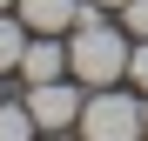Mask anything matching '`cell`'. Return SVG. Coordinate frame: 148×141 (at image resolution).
Wrapping results in <instances>:
<instances>
[{
	"label": "cell",
	"instance_id": "2",
	"mask_svg": "<svg viewBox=\"0 0 148 141\" xmlns=\"http://www.w3.org/2000/svg\"><path fill=\"white\" fill-rule=\"evenodd\" d=\"M74 134H88V141H135L141 134V94L121 87V81L114 87H88Z\"/></svg>",
	"mask_w": 148,
	"mask_h": 141
},
{
	"label": "cell",
	"instance_id": "9",
	"mask_svg": "<svg viewBox=\"0 0 148 141\" xmlns=\"http://www.w3.org/2000/svg\"><path fill=\"white\" fill-rule=\"evenodd\" d=\"M121 27H128V34H135V40H141V34H148V0H128V7H121Z\"/></svg>",
	"mask_w": 148,
	"mask_h": 141
},
{
	"label": "cell",
	"instance_id": "10",
	"mask_svg": "<svg viewBox=\"0 0 148 141\" xmlns=\"http://www.w3.org/2000/svg\"><path fill=\"white\" fill-rule=\"evenodd\" d=\"M94 7H108V14H121V7H128V0H94Z\"/></svg>",
	"mask_w": 148,
	"mask_h": 141
},
{
	"label": "cell",
	"instance_id": "6",
	"mask_svg": "<svg viewBox=\"0 0 148 141\" xmlns=\"http://www.w3.org/2000/svg\"><path fill=\"white\" fill-rule=\"evenodd\" d=\"M20 47H27V20L7 7V14H0V74H14V67H20Z\"/></svg>",
	"mask_w": 148,
	"mask_h": 141
},
{
	"label": "cell",
	"instance_id": "3",
	"mask_svg": "<svg viewBox=\"0 0 148 141\" xmlns=\"http://www.w3.org/2000/svg\"><path fill=\"white\" fill-rule=\"evenodd\" d=\"M81 101H88V87L74 81V74H61V81H34V87H27V108H34V128H40V134H74Z\"/></svg>",
	"mask_w": 148,
	"mask_h": 141
},
{
	"label": "cell",
	"instance_id": "7",
	"mask_svg": "<svg viewBox=\"0 0 148 141\" xmlns=\"http://www.w3.org/2000/svg\"><path fill=\"white\" fill-rule=\"evenodd\" d=\"M27 134H40L34 128V108L27 101H0V141H27Z\"/></svg>",
	"mask_w": 148,
	"mask_h": 141
},
{
	"label": "cell",
	"instance_id": "11",
	"mask_svg": "<svg viewBox=\"0 0 148 141\" xmlns=\"http://www.w3.org/2000/svg\"><path fill=\"white\" fill-rule=\"evenodd\" d=\"M141 134H148V94H141Z\"/></svg>",
	"mask_w": 148,
	"mask_h": 141
},
{
	"label": "cell",
	"instance_id": "12",
	"mask_svg": "<svg viewBox=\"0 0 148 141\" xmlns=\"http://www.w3.org/2000/svg\"><path fill=\"white\" fill-rule=\"evenodd\" d=\"M7 7H14V0H0V14H7Z\"/></svg>",
	"mask_w": 148,
	"mask_h": 141
},
{
	"label": "cell",
	"instance_id": "4",
	"mask_svg": "<svg viewBox=\"0 0 148 141\" xmlns=\"http://www.w3.org/2000/svg\"><path fill=\"white\" fill-rule=\"evenodd\" d=\"M20 81H61L67 74V34H27V47H20V67H14Z\"/></svg>",
	"mask_w": 148,
	"mask_h": 141
},
{
	"label": "cell",
	"instance_id": "8",
	"mask_svg": "<svg viewBox=\"0 0 148 141\" xmlns=\"http://www.w3.org/2000/svg\"><path fill=\"white\" fill-rule=\"evenodd\" d=\"M128 87H135V94H148V34L128 47Z\"/></svg>",
	"mask_w": 148,
	"mask_h": 141
},
{
	"label": "cell",
	"instance_id": "1",
	"mask_svg": "<svg viewBox=\"0 0 148 141\" xmlns=\"http://www.w3.org/2000/svg\"><path fill=\"white\" fill-rule=\"evenodd\" d=\"M128 47H135V34L108 27V7L88 0L81 20L67 27V74L81 87H114V81H128Z\"/></svg>",
	"mask_w": 148,
	"mask_h": 141
},
{
	"label": "cell",
	"instance_id": "13",
	"mask_svg": "<svg viewBox=\"0 0 148 141\" xmlns=\"http://www.w3.org/2000/svg\"><path fill=\"white\" fill-rule=\"evenodd\" d=\"M0 101H7V94H0Z\"/></svg>",
	"mask_w": 148,
	"mask_h": 141
},
{
	"label": "cell",
	"instance_id": "5",
	"mask_svg": "<svg viewBox=\"0 0 148 141\" xmlns=\"http://www.w3.org/2000/svg\"><path fill=\"white\" fill-rule=\"evenodd\" d=\"M88 0H14V14L27 20V34H67L74 20H81Z\"/></svg>",
	"mask_w": 148,
	"mask_h": 141
}]
</instances>
